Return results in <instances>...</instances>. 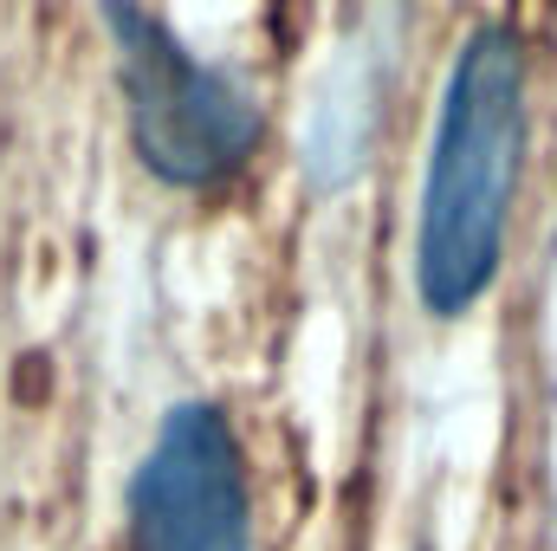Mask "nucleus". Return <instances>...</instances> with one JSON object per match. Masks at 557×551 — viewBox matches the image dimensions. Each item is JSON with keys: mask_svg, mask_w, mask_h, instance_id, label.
Returning a JSON list of instances; mask_svg holds the SVG:
<instances>
[{"mask_svg": "<svg viewBox=\"0 0 557 551\" xmlns=\"http://www.w3.org/2000/svg\"><path fill=\"white\" fill-rule=\"evenodd\" d=\"M131 551H247V461L214 403H175L131 474Z\"/></svg>", "mask_w": 557, "mask_h": 551, "instance_id": "3", "label": "nucleus"}, {"mask_svg": "<svg viewBox=\"0 0 557 551\" xmlns=\"http://www.w3.org/2000/svg\"><path fill=\"white\" fill-rule=\"evenodd\" d=\"M525 156V52L512 26H480L447 65L416 221V292L434 318L486 298Z\"/></svg>", "mask_w": 557, "mask_h": 551, "instance_id": "1", "label": "nucleus"}, {"mask_svg": "<svg viewBox=\"0 0 557 551\" xmlns=\"http://www.w3.org/2000/svg\"><path fill=\"white\" fill-rule=\"evenodd\" d=\"M104 33L117 52L124 118L143 169L169 188H214L240 175V162L260 143L253 98L227 72L195 59L137 0H104Z\"/></svg>", "mask_w": 557, "mask_h": 551, "instance_id": "2", "label": "nucleus"}]
</instances>
